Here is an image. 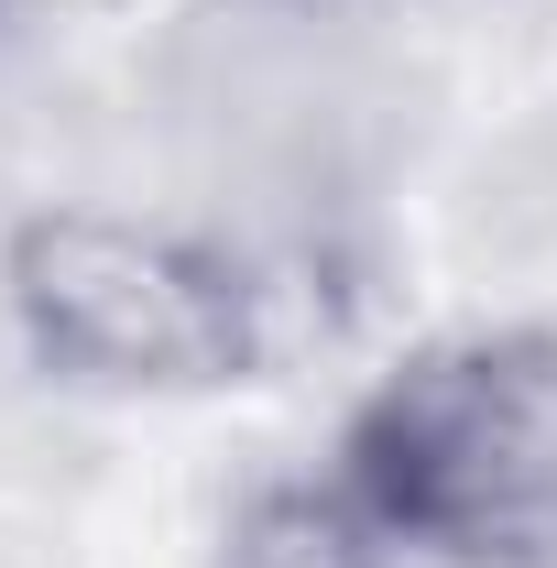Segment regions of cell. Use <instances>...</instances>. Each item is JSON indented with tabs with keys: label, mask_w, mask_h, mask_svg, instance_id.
<instances>
[{
	"label": "cell",
	"mask_w": 557,
	"mask_h": 568,
	"mask_svg": "<svg viewBox=\"0 0 557 568\" xmlns=\"http://www.w3.org/2000/svg\"><path fill=\"white\" fill-rule=\"evenodd\" d=\"M405 558L557 568V328H448L340 426L328 470Z\"/></svg>",
	"instance_id": "6da1fadb"
},
{
	"label": "cell",
	"mask_w": 557,
	"mask_h": 568,
	"mask_svg": "<svg viewBox=\"0 0 557 568\" xmlns=\"http://www.w3.org/2000/svg\"><path fill=\"white\" fill-rule=\"evenodd\" d=\"M0 295L22 351L77 394H230L274 351L263 284L175 219L132 209H33L0 252Z\"/></svg>",
	"instance_id": "7a4b0ae2"
},
{
	"label": "cell",
	"mask_w": 557,
	"mask_h": 568,
	"mask_svg": "<svg viewBox=\"0 0 557 568\" xmlns=\"http://www.w3.org/2000/svg\"><path fill=\"white\" fill-rule=\"evenodd\" d=\"M405 547L340 493V481H263L230 503L209 568H394Z\"/></svg>",
	"instance_id": "3957f363"
}]
</instances>
